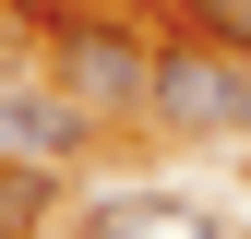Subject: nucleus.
I'll return each instance as SVG.
<instances>
[{
	"label": "nucleus",
	"mask_w": 251,
	"mask_h": 239,
	"mask_svg": "<svg viewBox=\"0 0 251 239\" xmlns=\"http://www.w3.org/2000/svg\"><path fill=\"white\" fill-rule=\"evenodd\" d=\"M0 156H12V167H72V156H84V108L0 84Z\"/></svg>",
	"instance_id": "3"
},
{
	"label": "nucleus",
	"mask_w": 251,
	"mask_h": 239,
	"mask_svg": "<svg viewBox=\"0 0 251 239\" xmlns=\"http://www.w3.org/2000/svg\"><path fill=\"white\" fill-rule=\"evenodd\" d=\"M179 12H192L203 36H227V48H251V0H179Z\"/></svg>",
	"instance_id": "5"
},
{
	"label": "nucleus",
	"mask_w": 251,
	"mask_h": 239,
	"mask_svg": "<svg viewBox=\"0 0 251 239\" xmlns=\"http://www.w3.org/2000/svg\"><path fill=\"white\" fill-rule=\"evenodd\" d=\"M60 84H72V108H84V120H120V108H144L155 48H132L120 24H60Z\"/></svg>",
	"instance_id": "2"
},
{
	"label": "nucleus",
	"mask_w": 251,
	"mask_h": 239,
	"mask_svg": "<svg viewBox=\"0 0 251 239\" xmlns=\"http://www.w3.org/2000/svg\"><path fill=\"white\" fill-rule=\"evenodd\" d=\"M84 239H227V227H215V215H192V203H155V191H144V203H108Z\"/></svg>",
	"instance_id": "4"
},
{
	"label": "nucleus",
	"mask_w": 251,
	"mask_h": 239,
	"mask_svg": "<svg viewBox=\"0 0 251 239\" xmlns=\"http://www.w3.org/2000/svg\"><path fill=\"white\" fill-rule=\"evenodd\" d=\"M144 108L179 120V132H251V48H227V36H179V48H155Z\"/></svg>",
	"instance_id": "1"
}]
</instances>
